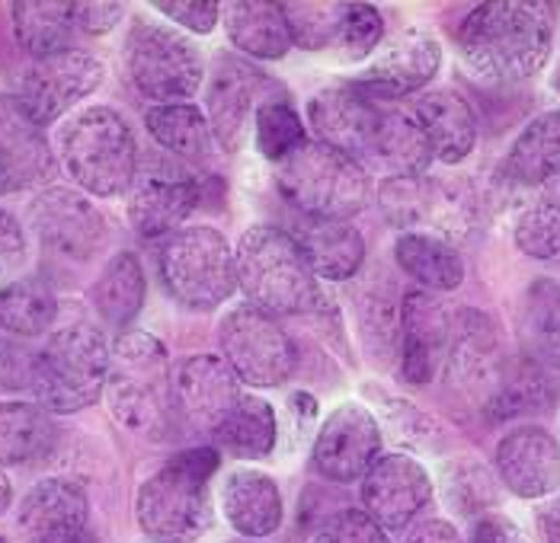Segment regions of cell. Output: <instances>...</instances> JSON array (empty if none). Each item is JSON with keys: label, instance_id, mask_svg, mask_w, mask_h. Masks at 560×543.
<instances>
[{"label": "cell", "instance_id": "obj_38", "mask_svg": "<svg viewBox=\"0 0 560 543\" xmlns=\"http://www.w3.org/2000/svg\"><path fill=\"white\" fill-rule=\"evenodd\" d=\"M355 323L365 352L388 365L400 352V304L388 285L369 282L355 294Z\"/></svg>", "mask_w": 560, "mask_h": 543}, {"label": "cell", "instance_id": "obj_13", "mask_svg": "<svg viewBox=\"0 0 560 543\" xmlns=\"http://www.w3.org/2000/svg\"><path fill=\"white\" fill-rule=\"evenodd\" d=\"M30 224L45 247L58 256L84 262L106 247L109 227L103 211L84 192L68 186H48L30 202Z\"/></svg>", "mask_w": 560, "mask_h": 543}, {"label": "cell", "instance_id": "obj_53", "mask_svg": "<svg viewBox=\"0 0 560 543\" xmlns=\"http://www.w3.org/2000/svg\"><path fill=\"white\" fill-rule=\"evenodd\" d=\"M404 543H465L462 541V534L448 524V521H439V518H432V521H423V524H417Z\"/></svg>", "mask_w": 560, "mask_h": 543}, {"label": "cell", "instance_id": "obj_23", "mask_svg": "<svg viewBox=\"0 0 560 543\" xmlns=\"http://www.w3.org/2000/svg\"><path fill=\"white\" fill-rule=\"evenodd\" d=\"M378 109H382V103L359 93L355 86H337V90L317 93L307 103V119L317 131V141L359 161V157H369V151H372Z\"/></svg>", "mask_w": 560, "mask_h": 543}, {"label": "cell", "instance_id": "obj_47", "mask_svg": "<svg viewBox=\"0 0 560 543\" xmlns=\"http://www.w3.org/2000/svg\"><path fill=\"white\" fill-rule=\"evenodd\" d=\"M311 543H390L385 528L369 518L362 508H343L330 515L317 531Z\"/></svg>", "mask_w": 560, "mask_h": 543}, {"label": "cell", "instance_id": "obj_1", "mask_svg": "<svg viewBox=\"0 0 560 543\" xmlns=\"http://www.w3.org/2000/svg\"><path fill=\"white\" fill-rule=\"evenodd\" d=\"M558 7L545 0H500L475 7L462 29L458 51L465 64L487 84H518L551 58Z\"/></svg>", "mask_w": 560, "mask_h": 543}, {"label": "cell", "instance_id": "obj_37", "mask_svg": "<svg viewBox=\"0 0 560 543\" xmlns=\"http://www.w3.org/2000/svg\"><path fill=\"white\" fill-rule=\"evenodd\" d=\"M144 269L135 252H116L93 285V307L109 327H129L144 307Z\"/></svg>", "mask_w": 560, "mask_h": 543}, {"label": "cell", "instance_id": "obj_15", "mask_svg": "<svg viewBox=\"0 0 560 543\" xmlns=\"http://www.w3.org/2000/svg\"><path fill=\"white\" fill-rule=\"evenodd\" d=\"M241 397V380L221 355H192L173 371V410L186 428L215 435Z\"/></svg>", "mask_w": 560, "mask_h": 543}, {"label": "cell", "instance_id": "obj_40", "mask_svg": "<svg viewBox=\"0 0 560 543\" xmlns=\"http://www.w3.org/2000/svg\"><path fill=\"white\" fill-rule=\"evenodd\" d=\"M58 317V297L43 279H16L0 288V327L13 335L45 333Z\"/></svg>", "mask_w": 560, "mask_h": 543}, {"label": "cell", "instance_id": "obj_3", "mask_svg": "<svg viewBox=\"0 0 560 543\" xmlns=\"http://www.w3.org/2000/svg\"><path fill=\"white\" fill-rule=\"evenodd\" d=\"M103 397L113 418L148 441H167L179 428L173 410L171 355L151 333L119 335Z\"/></svg>", "mask_w": 560, "mask_h": 543}, {"label": "cell", "instance_id": "obj_56", "mask_svg": "<svg viewBox=\"0 0 560 543\" xmlns=\"http://www.w3.org/2000/svg\"><path fill=\"white\" fill-rule=\"evenodd\" d=\"M558 86H560V74H558Z\"/></svg>", "mask_w": 560, "mask_h": 543}, {"label": "cell", "instance_id": "obj_31", "mask_svg": "<svg viewBox=\"0 0 560 543\" xmlns=\"http://www.w3.org/2000/svg\"><path fill=\"white\" fill-rule=\"evenodd\" d=\"M518 339L535 365L560 371V285L535 279L518 304Z\"/></svg>", "mask_w": 560, "mask_h": 543}, {"label": "cell", "instance_id": "obj_41", "mask_svg": "<svg viewBox=\"0 0 560 543\" xmlns=\"http://www.w3.org/2000/svg\"><path fill=\"white\" fill-rule=\"evenodd\" d=\"M224 451L237 458L257 460L266 458L276 448V413L266 400L259 397H241L237 410L215 432Z\"/></svg>", "mask_w": 560, "mask_h": 543}, {"label": "cell", "instance_id": "obj_43", "mask_svg": "<svg viewBox=\"0 0 560 543\" xmlns=\"http://www.w3.org/2000/svg\"><path fill=\"white\" fill-rule=\"evenodd\" d=\"M551 397H555V390L535 362L513 365V368L503 365L493 390L487 393V410L497 418L518 416L528 410H541V403H548Z\"/></svg>", "mask_w": 560, "mask_h": 543}, {"label": "cell", "instance_id": "obj_21", "mask_svg": "<svg viewBox=\"0 0 560 543\" xmlns=\"http://www.w3.org/2000/svg\"><path fill=\"white\" fill-rule=\"evenodd\" d=\"M452 317L432 292L404 294L400 304V377L413 387L430 383L448 352Z\"/></svg>", "mask_w": 560, "mask_h": 543}, {"label": "cell", "instance_id": "obj_9", "mask_svg": "<svg viewBox=\"0 0 560 543\" xmlns=\"http://www.w3.org/2000/svg\"><path fill=\"white\" fill-rule=\"evenodd\" d=\"M161 279L176 304L215 310L237 288L234 250L215 227H183L161 250Z\"/></svg>", "mask_w": 560, "mask_h": 543}, {"label": "cell", "instance_id": "obj_33", "mask_svg": "<svg viewBox=\"0 0 560 543\" xmlns=\"http://www.w3.org/2000/svg\"><path fill=\"white\" fill-rule=\"evenodd\" d=\"M503 176L516 186L535 189L560 176V109L525 126L503 164Z\"/></svg>", "mask_w": 560, "mask_h": 543}, {"label": "cell", "instance_id": "obj_46", "mask_svg": "<svg viewBox=\"0 0 560 543\" xmlns=\"http://www.w3.org/2000/svg\"><path fill=\"white\" fill-rule=\"evenodd\" d=\"M385 36V20L372 3H349V16H346L343 36H340V55L349 61L369 58Z\"/></svg>", "mask_w": 560, "mask_h": 543}, {"label": "cell", "instance_id": "obj_45", "mask_svg": "<svg viewBox=\"0 0 560 543\" xmlns=\"http://www.w3.org/2000/svg\"><path fill=\"white\" fill-rule=\"evenodd\" d=\"M445 496L455 505V511L462 515H487L490 505H497V483L490 476L487 467H480L475 460L468 463H455L448 470V483H445Z\"/></svg>", "mask_w": 560, "mask_h": 543}, {"label": "cell", "instance_id": "obj_48", "mask_svg": "<svg viewBox=\"0 0 560 543\" xmlns=\"http://www.w3.org/2000/svg\"><path fill=\"white\" fill-rule=\"evenodd\" d=\"M36 371V352L23 342L0 339V390H30Z\"/></svg>", "mask_w": 560, "mask_h": 543}, {"label": "cell", "instance_id": "obj_10", "mask_svg": "<svg viewBox=\"0 0 560 543\" xmlns=\"http://www.w3.org/2000/svg\"><path fill=\"white\" fill-rule=\"evenodd\" d=\"M126 74L135 90L158 106L189 99L206 78L199 48L183 33L161 23H135L122 48Z\"/></svg>", "mask_w": 560, "mask_h": 543}, {"label": "cell", "instance_id": "obj_11", "mask_svg": "<svg viewBox=\"0 0 560 543\" xmlns=\"http://www.w3.org/2000/svg\"><path fill=\"white\" fill-rule=\"evenodd\" d=\"M218 342H221V358L228 362V368L237 380L250 387L285 383L299 362L295 342L276 323V317L262 314L250 304L224 314L218 327Z\"/></svg>", "mask_w": 560, "mask_h": 543}, {"label": "cell", "instance_id": "obj_8", "mask_svg": "<svg viewBox=\"0 0 560 543\" xmlns=\"http://www.w3.org/2000/svg\"><path fill=\"white\" fill-rule=\"evenodd\" d=\"M378 205L404 234H430L445 244L471 234L477 199L465 179L445 176H388L378 189Z\"/></svg>", "mask_w": 560, "mask_h": 543}, {"label": "cell", "instance_id": "obj_22", "mask_svg": "<svg viewBox=\"0 0 560 543\" xmlns=\"http://www.w3.org/2000/svg\"><path fill=\"white\" fill-rule=\"evenodd\" d=\"M16 521L26 543H78L90 534V499L71 480H43L23 496Z\"/></svg>", "mask_w": 560, "mask_h": 543}, {"label": "cell", "instance_id": "obj_7", "mask_svg": "<svg viewBox=\"0 0 560 543\" xmlns=\"http://www.w3.org/2000/svg\"><path fill=\"white\" fill-rule=\"evenodd\" d=\"M276 189L292 209L302 211V217L327 221H346L349 214L362 211L372 192L359 161L307 138L276 164Z\"/></svg>", "mask_w": 560, "mask_h": 543}, {"label": "cell", "instance_id": "obj_30", "mask_svg": "<svg viewBox=\"0 0 560 543\" xmlns=\"http://www.w3.org/2000/svg\"><path fill=\"white\" fill-rule=\"evenodd\" d=\"M224 29L234 48H241L247 58L262 61H279L289 55L292 36L282 16L279 3H262V0H237L221 7Z\"/></svg>", "mask_w": 560, "mask_h": 543}, {"label": "cell", "instance_id": "obj_4", "mask_svg": "<svg viewBox=\"0 0 560 543\" xmlns=\"http://www.w3.org/2000/svg\"><path fill=\"white\" fill-rule=\"evenodd\" d=\"M234 269L250 307L269 317H299L327 307L324 282L311 272L295 237L282 227H250L234 250Z\"/></svg>", "mask_w": 560, "mask_h": 543}, {"label": "cell", "instance_id": "obj_55", "mask_svg": "<svg viewBox=\"0 0 560 543\" xmlns=\"http://www.w3.org/2000/svg\"><path fill=\"white\" fill-rule=\"evenodd\" d=\"M10 501H13V489H10V480H7V473L0 467V515L10 508Z\"/></svg>", "mask_w": 560, "mask_h": 543}, {"label": "cell", "instance_id": "obj_34", "mask_svg": "<svg viewBox=\"0 0 560 543\" xmlns=\"http://www.w3.org/2000/svg\"><path fill=\"white\" fill-rule=\"evenodd\" d=\"M144 126L151 138L183 161H209L215 151V134L206 119V113L192 103H167V106H151L144 113Z\"/></svg>", "mask_w": 560, "mask_h": 543}, {"label": "cell", "instance_id": "obj_26", "mask_svg": "<svg viewBox=\"0 0 560 543\" xmlns=\"http://www.w3.org/2000/svg\"><path fill=\"white\" fill-rule=\"evenodd\" d=\"M221 508L231 528L244 538H269L282 528V493L279 483L254 467H237L224 476Z\"/></svg>", "mask_w": 560, "mask_h": 543}, {"label": "cell", "instance_id": "obj_2", "mask_svg": "<svg viewBox=\"0 0 560 543\" xmlns=\"http://www.w3.org/2000/svg\"><path fill=\"white\" fill-rule=\"evenodd\" d=\"M221 467L215 448L173 455L135 496L138 528L151 543H199L212 528V476Z\"/></svg>", "mask_w": 560, "mask_h": 543}, {"label": "cell", "instance_id": "obj_5", "mask_svg": "<svg viewBox=\"0 0 560 543\" xmlns=\"http://www.w3.org/2000/svg\"><path fill=\"white\" fill-rule=\"evenodd\" d=\"M58 161L90 196L113 199L129 192L138 173L131 126L109 106H90L58 128Z\"/></svg>", "mask_w": 560, "mask_h": 543}, {"label": "cell", "instance_id": "obj_52", "mask_svg": "<svg viewBox=\"0 0 560 543\" xmlns=\"http://www.w3.org/2000/svg\"><path fill=\"white\" fill-rule=\"evenodd\" d=\"M465 543H528V541H525L522 528H518L513 518L497 515V511H487V515L475 518L471 534H468V541Z\"/></svg>", "mask_w": 560, "mask_h": 543}, {"label": "cell", "instance_id": "obj_25", "mask_svg": "<svg viewBox=\"0 0 560 543\" xmlns=\"http://www.w3.org/2000/svg\"><path fill=\"white\" fill-rule=\"evenodd\" d=\"M417 122L430 141L432 161L439 164H462L477 144V119L468 99L455 90H427L410 103Z\"/></svg>", "mask_w": 560, "mask_h": 543}, {"label": "cell", "instance_id": "obj_42", "mask_svg": "<svg viewBox=\"0 0 560 543\" xmlns=\"http://www.w3.org/2000/svg\"><path fill=\"white\" fill-rule=\"evenodd\" d=\"M292 45H299L304 51H327L337 48L343 36L346 16H349V3L337 0H299V3H279Z\"/></svg>", "mask_w": 560, "mask_h": 543}, {"label": "cell", "instance_id": "obj_36", "mask_svg": "<svg viewBox=\"0 0 560 543\" xmlns=\"http://www.w3.org/2000/svg\"><path fill=\"white\" fill-rule=\"evenodd\" d=\"M394 256L397 265L427 292H455L465 282V262L458 250L430 234H400Z\"/></svg>", "mask_w": 560, "mask_h": 543}, {"label": "cell", "instance_id": "obj_24", "mask_svg": "<svg viewBox=\"0 0 560 543\" xmlns=\"http://www.w3.org/2000/svg\"><path fill=\"white\" fill-rule=\"evenodd\" d=\"M199 182L189 176L144 169L129 186V221L141 237H164L176 231L199 205Z\"/></svg>", "mask_w": 560, "mask_h": 543}, {"label": "cell", "instance_id": "obj_17", "mask_svg": "<svg viewBox=\"0 0 560 543\" xmlns=\"http://www.w3.org/2000/svg\"><path fill=\"white\" fill-rule=\"evenodd\" d=\"M442 68V45L427 33L407 29L382 45L375 61L359 74L355 90L378 99L397 103L410 93H420Z\"/></svg>", "mask_w": 560, "mask_h": 543}, {"label": "cell", "instance_id": "obj_16", "mask_svg": "<svg viewBox=\"0 0 560 543\" xmlns=\"http://www.w3.org/2000/svg\"><path fill=\"white\" fill-rule=\"evenodd\" d=\"M432 501V476L410 455H382L362 476V505L385 531H404Z\"/></svg>", "mask_w": 560, "mask_h": 543}, {"label": "cell", "instance_id": "obj_19", "mask_svg": "<svg viewBox=\"0 0 560 543\" xmlns=\"http://www.w3.org/2000/svg\"><path fill=\"white\" fill-rule=\"evenodd\" d=\"M51 173L55 154L45 128L16 96H0V196L36 189L51 179Z\"/></svg>", "mask_w": 560, "mask_h": 543}, {"label": "cell", "instance_id": "obj_6", "mask_svg": "<svg viewBox=\"0 0 560 543\" xmlns=\"http://www.w3.org/2000/svg\"><path fill=\"white\" fill-rule=\"evenodd\" d=\"M109 358L113 349L106 335L90 323H74L48 335L36 352L30 387L36 393V406H43L48 416H71L93 406L106 390Z\"/></svg>", "mask_w": 560, "mask_h": 543}, {"label": "cell", "instance_id": "obj_39", "mask_svg": "<svg viewBox=\"0 0 560 543\" xmlns=\"http://www.w3.org/2000/svg\"><path fill=\"white\" fill-rule=\"evenodd\" d=\"M516 247L532 259H555L560 252V176L535 189L513 227Z\"/></svg>", "mask_w": 560, "mask_h": 543}, {"label": "cell", "instance_id": "obj_35", "mask_svg": "<svg viewBox=\"0 0 560 543\" xmlns=\"http://www.w3.org/2000/svg\"><path fill=\"white\" fill-rule=\"evenodd\" d=\"M13 16V36L23 45V51H30L36 61L51 58L71 48L74 39V3H55V0H26V3H13L10 7Z\"/></svg>", "mask_w": 560, "mask_h": 543}, {"label": "cell", "instance_id": "obj_51", "mask_svg": "<svg viewBox=\"0 0 560 543\" xmlns=\"http://www.w3.org/2000/svg\"><path fill=\"white\" fill-rule=\"evenodd\" d=\"M122 13H126L122 3H103V0L74 3V23H78V29H84L90 36H103V33L116 29Z\"/></svg>", "mask_w": 560, "mask_h": 543}, {"label": "cell", "instance_id": "obj_18", "mask_svg": "<svg viewBox=\"0 0 560 543\" xmlns=\"http://www.w3.org/2000/svg\"><path fill=\"white\" fill-rule=\"evenodd\" d=\"M497 476L518 499H548L560 489V441L541 425H522L497 445Z\"/></svg>", "mask_w": 560, "mask_h": 543}, {"label": "cell", "instance_id": "obj_28", "mask_svg": "<svg viewBox=\"0 0 560 543\" xmlns=\"http://www.w3.org/2000/svg\"><path fill=\"white\" fill-rule=\"evenodd\" d=\"M448 371L458 377V383L465 387H490L497 383V377L503 371V358H500V339L493 323L477 314V310H462L452 320V335H448Z\"/></svg>", "mask_w": 560, "mask_h": 543}, {"label": "cell", "instance_id": "obj_14", "mask_svg": "<svg viewBox=\"0 0 560 543\" xmlns=\"http://www.w3.org/2000/svg\"><path fill=\"white\" fill-rule=\"evenodd\" d=\"M314 467L334 483L362 480L382 458V428L362 403H340L314 438Z\"/></svg>", "mask_w": 560, "mask_h": 543}, {"label": "cell", "instance_id": "obj_44", "mask_svg": "<svg viewBox=\"0 0 560 543\" xmlns=\"http://www.w3.org/2000/svg\"><path fill=\"white\" fill-rule=\"evenodd\" d=\"M254 128H257V151L266 161H276V164L304 141L302 119L285 99L262 103L254 116Z\"/></svg>", "mask_w": 560, "mask_h": 543}, {"label": "cell", "instance_id": "obj_12", "mask_svg": "<svg viewBox=\"0 0 560 543\" xmlns=\"http://www.w3.org/2000/svg\"><path fill=\"white\" fill-rule=\"evenodd\" d=\"M103 78H106V68L100 58L78 51V48H68L61 55L33 61L23 71L16 81V99L45 128L58 122L93 90H100Z\"/></svg>", "mask_w": 560, "mask_h": 543}, {"label": "cell", "instance_id": "obj_50", "mask_svg": "<svg viewBox=\"0 0 560 543\" xmlns=\"http://www.w3.org/2000/svg\"><path fill=\"white\" fill-rule=\"evenodd\" d=\"M26 234L13 214L0 209V282L13 279L26 265Z\"/></svg>", "mask_w": 560, "mask_h": 543}, {"label": "cell", "instance_id": "obj_49", "mask_svg": "<svg viewBox=\"0 0 560 543\" xmlns=\"http://www.w3.org/2000/svg\"><path fill=\"white\" fill-rule=\"evenodd\" d=\"M154 10L161 16H167L173 23H179L189 33L209 36L218 26L221 16V3H209V0H183V3H154Z\"/></svg>", "mask_w": 560, "mask_h": 543}, {"label": "cell", "instance_id": "obj_27", "mask_svg": "<svg viewBox=\"0 0 560 543\" xmlns=\"http://www.w3.org/2000/svg\"><path fill=\"white\" fill-rule=\"evenodd\" d=\"M292 237L320 282H346L365 262V240L349 221L302 217Z\"/></svg>", "mask_w": 560, "mask_h": 543}, {"label": "cell", "instance_id": "obj_54", "mask_svg": "<svg viewBox=\"0 0 560 543\" xmlns=\"http://www.w3.org/2000/svg\"><path fill=\"white\" fill-rule=\"evenodd\" d=\"M538 528L545 543H560V499L548 501L538 515Z\"/></svg>", "mask_w": 560, "mask_h": 543}, {"label": "cell", "instance_id": "obj_29", "mask_svg": "<svg viewBox=\"0 0 560 543\" xmlns=\"http://www.w3.org/2000/svg\"><path fill=\"white\" fill-rule=\"evenodd\" d=\"M369 157L388 167L390 176H423L430 169V141L410 106L382 103Z\"/></svg>", "mask_w": 560, "mask_h": 543}, {"label": "cell", "instance_id": "obj_20", "mask_svg": "<svg viewBox=\"0 0 560 543\" xmlns=\"http://www.w3.org/2000/svg\"><path fill=\"white\" fill-rule=\"evenodd\" d=\"M266 86L262 71L247 64L244 58L224 55L218 58L215 68L209 71V90H206V106H209V126L218 144L234 154L241 151L247 138V122L257 116L259 90Z\"/></svg>", "mask_w": 560, "mask_h": 543}, {"label": "cell", "instance_id": "obj_32", "mask_svg": "<svg viewBox=\"0 0 560 543\" xmlns=\"http://www.w3.org/2000/svg\"><path fill=\"white\" fill-rule=\"evenodd\" d=\"M58 428L36 403H0V467H26L55 451Z\"/></svg>", "mask_w": 560, "mask_h": 543}, {"label": "cell", "instance_id": "obj_57", "mask_svg": "<svg viewBox=\"0 0 560 543\" xmlns=\"http://www.w3.org/2000/svg\"><path fill=\"white\" fill-rule=\"evenodd\" d=\"M0 543H7V541H3V538H0Z\"/></svg>", "mask_w": 560, "mask_h": 543}]
</instances>
